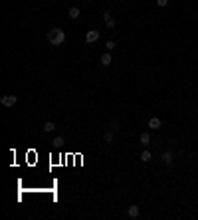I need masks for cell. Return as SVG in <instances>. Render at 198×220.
Returning <instances> with one entry per match:
<instances>
[{"label": "cell", "mask_w": 198, "mask_h": 220, "mask_svg": "<svg viewBox=\"0 0 198 220\" xmlns=\"http://www.w3.org/2000/svg\"><path fill=\"white\" fill-rule=\"evenodd\" d=\"M151 157H153V155H151V151H143V153H141V161H143V163H149Z\"/></svg>", "instance_id": "cell-13"}, {"label": "cell", "mask_w": 198, "mask_h": 220, "mask_svg": "<svg viewBox=\"0 0 198 220\" xmlns=\"http://www.w3.org/2000/svg\"><path fill=\"white\" fill-rule=\"evenodd\" d=\"M111 129L117 131V129H119V123H117V121H111Z\"/></svg>", "instance_id": "cell-16"}, {"label": "cell", "mask_w": 198, "mask_h": 220, "mask_svg": "<svg viewBox=\"0 0 198 220\" xmlns=\"http://www.w3.org/2000/svg\"><path fill=\"white\" fill-rule=\"evenodd\" d=\"M157 4H159V6H166L168 0H157Z\"/></svg>", "instance_id": "cell-17"}, {"label": "cell", "mask_w": 198, "mask_h": 220, "mask_svg": "<svg viewBox=\"0 0 198 220\" xmlns=\"http://www.w3.org/2000/svg\"><path fill=\"white\" fill-rule=\"evenodd\" d=\"M46 38H48V42H50L52 46H62V44L65 42V32L62 30V28H52Z\"/></svg>", "instance_id": "cell-1"}, {"label": "cell", "mask_w": 198, "mask_h": 220, "mask_svg": "<svg viewBox=\"0 0 198 220\" xmlns=\"http://www.w3.org/2000/svg\"><path fill=\"white\" fill-rule=\"evenodd\" d=\"M103 22H105V26H107L109 30H113V28L117 26V20L113 18V16L109 14V12H107V14H103Z\"/></svg>", "instance_id": "cell-4"}, {"label": "cell", "mask_w": 198, "mask_h": 220, "mask_svg": "<svg viewBox=\"0 0 198 220\" xmlns=\"http://www.w3.org/2000/svg\"><path fill=\"white\" fill-rule=\"evenodd\" d=\"M16 101H18L16 95H2L0 97V103H2L4 107H12V105H16Z\"/></svg>", "instance_id": "cell-2"}, {"label": "cell", "mask_w": 198, "mask_h": 220, "mask_svg": "<svg viewBox=\"0 0 198 220\" xmlns=\"http://www.w3.org/2000/svg\"><path fill=\"white\" fill-rule=\"evenodd\" d=\"M99 38H101V34L97 30H89V32L85 34V42H87V44H95Z\"/></svg>", "instance_id": "cell-3"}, {"label": "cell", "mask_w": 198, "mask_h": 220, "mask_svg": "<svg viewBox=\"0 0 198 220\" xmlns=\"http://www.w3.org/2000/svg\"><path fill=\"white\" fill-rule=\"evenodd\" d=\"M62 143H64V139H62V137H54V141H52V145H54V147H60V145H62Z\"/></svg>", "instance_id": "cell-14"}, {"label": "cell", "mask_w": 198, "mask_h": 220, "mask_svg": "<svg viewBox=\"0 0 198 220\" xmlns=\"http://www.w3.org/2000/svg\"><path fill=\"white\" fill-rule=\"evenodd\" d=\"M139 141H141V145H149L151 143V133H143L141 137H139Z\"/></svg>", "instance_id": "cell-11"}, {"label": "cell", "mask_w": 198, "mask_h": 220, "mask_svg": "<svg viewBox=\"0 0 198 220\" xmlns=\"http://www.w3.org/2000/svg\"><path fill=\"white\" fill-rule=\"evenodd\" d=\"M54 129H56V123H54V121H46L44 123V131L46 133H52Z\"/></svg>", "instance_id": "cell-12"}, {"label": "cell", "mask_w": 198, "mask_h": 220, "mask_svg": "<svg viewBox=\"0 0 198 220\" xmlns=\"http://www.w3.org/2000/svg\"><path fill=\"white\" fill-rule=\"evenodd\" d=\"M161 163H163V165H170V163H172V153H168V151H166V153L161 157Z\"/></svg>", "instance_id": "cell-9"}, {"label": "cell", "mask_w": 198, "mask_h": 220, "mask_svg": "<svg viewBox=\"0 0 198 220\" xmlns=\"http://www.w3.org/2000/svg\"><path fill=\"white\" fill-rule=\"evenodd\" d=\"M127 214H129V218H139V214H141V210H139V206H129V210H127Z\"/></svg>", "instance_id": "cell-5"}, {"label": "cell", "mask_w": 198, "mask_h": 220, "mask_svg": "<svg viewBox=\"0 0 198 220\" xmlns=\"http://www.w3.org/2000/svg\"><path fill=\"white\" fill-rule=\"evenodd\" d=\"M161 119H159V117H151V119H149V127H151V129H161Z\"/></svg>", "instance_id": "cell-6"}, {"label": "cell", "mask_w": 198, "mask_h": 220, "mask_svg": "<svg viewBox=\"0 0 198 220\" xmlns=\"http://www.w3.org/2000/svg\"><path fill=\"white\" fill-rule=\"evenodd\" d=\"M99 62H101V66H105V67H107L109 63H111V54H109V52H105L103 56H101V60H99Z\"/></svg>", "instance_id": "cell-8"}, {"label": "cell", "mask_w": 198, "mask_h": 220, "mask_svg": "<svg viewBox=\"0 0 198 220\" xmlns=\"http://www.w3.org/2000/svg\"><path fill=\"white\" fill-rule=\"evenodd\" d=\"M113 139H115V135H113V129H111V131H105L103 141H105V143H113Z\"/></svg>", "instance_id": "cell-10"}, {"label": "cell", "mask_w": 198, "mask_h": 220, "mask_svg": "<svg viewBox=\"0 0 198 220\" xmlns=\"http://www.w3.org/2000/svg\"><path fill=\"white\" fill-rule=\"evenodd\" d=\"M67 16H69V18H73V20L79 18V8H77V6H71L69 10H67Z\"/></svg>", "instance_id": "cell-7"}, {"label": "cell", "mask_w": 198, "mask_h": 220, "mask_svg": "<svg viewBox=\"0 0 198 220\" xmlns=\"http://www.w3.org/2000/svg\"><path fill=\"white\" fill-rule=\"evenodd\" d=\"M105 48H107V52H111V50H115V42H113V40H109Z\"/></svg>", "instance_id": "cell-15"}]
</instances>
